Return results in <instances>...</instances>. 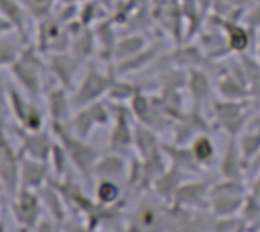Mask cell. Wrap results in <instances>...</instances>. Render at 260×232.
Wrapping results in <instances>:
<instances>
[{"label": "cell", "instance_id": "6da1fadb", "mask_svg": "<svg viewBox=\"0 0 260 232\" xmlns=\"http://www.w3.org/2000/svg\"><path fill=\"white\" fill-rule=\"evenodd\" d=\"M32 2V6H34V9L37 11V12H46L49 8H50V3H52V0H30Z\"/></svg>", "mask_w": 260, "mask_h": 232}, {"label": "cell", "instance_id": "7a4b0ae2", "mask_svg": "<svg viewBox=\"0 0 260 232\" xmlns=\"http://www.w3.org/2000/svg\"><path fill=\"white\" fill-rule=\"evenodd\" d=\"M210 146H209V143L207 141H201L198 146H197V152H198V155L201 157V158H206V157H209L210 155Z\"/></svg>", "mask_w": 260, "mask_h": 232}]
</instances>
